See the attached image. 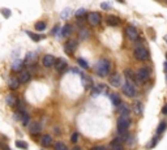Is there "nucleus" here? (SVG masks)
Wrapping results in <instances>:
<instances>
[{
	"instance_id": "1",
	"label": "nucleus",
	"mask_w": 167,
	"mask_h": 150,
	"mask_svg": "<svg viewBox=\"0 0 167 150\" xmlns=\"http://www.w3.org/2000/svg\"><path fill=\"white\" fill-rule=\"evenodd\" d=\"M110 71H111V63L107 59H99L95 64V73L99 77H106L108 76Z\"/></svg>"
},
{
	"instance_id": "2",
	"label": "nucleus",
	"mask_w": 167,
	"mask_h": 150,
	"mask_svg": "<svg viewBox=\"0 0 167 150\" xmlns=\"http://www.w3.org/2000/svg\"><path fill=\"white\" fill-rule=\"evenodd\" d=\"M134 76H136V81L138 84H145L150 77V69L146 67H143L134 73Z\"/></svg>"
},
{
	"instance_id": "3",
	"label": "nucleus",
	"mask_w": 167,
	"mask_h": 150,
	"mask_svg": "<svg viewBox=\"0 0 167 150\" xmlns=\"http://www.w3.org/2000/svg\"><path fill=\"white\" fill-rule=\"evenodd\" d=\"M129 127H131V119H129V116L120 115L119 119H118V131H119V133H124V132H127V129Z\"/></svg>"
},
{
	"instance_id": "4",
	"label": "nucleus",
	"mask_w": 167,
	"mask_h": 150,
	"mask_svg": "<svg viewBox=\"0 0 167 150\" xmlns=\"http://www.w3.org/2000/svg\"><path fill=\"white\" fill-rule=\"evenodd\" d=\"M133 55H134V58L137 60H140V62H145V60L149 59V51L145 47H143V46H138V47L134 48Z\"/></svg>"
},
{
	"instance_id": "5",
	"label": "nucleus",
	"mask_w": 167,
	"mask_h": 150,
	"mask_svg": "<svg viewBox=\"0 0 167 150\" xmlns=\"http://www.w3.org/2000/svg\"><path fill=\"white\" fill-rule=\"evenodd\" d=\"M123 93L129 98H133L134 95H136V86L133 85L132 81L127 80L123 84Z\"/></svg>"
},
{
	"instance_id": "6",
	"label": "nucleus",
	"mask_w": 167,
	"mask_h": 150,
	"mask_svg": "<svg viewBox=\"0 0 167 150\" xmlns=\"http://www.w3.org/2000/svg\"><path fill=\"white\" fill-rule=\"evenodd\" d=\"M88 22L91 25V26H97V25H99V22H101V15H99L98 12H90L88 13Z\"/></svg>"
},
{
	"instance_id": "7",
	"label": "nucleus",
	"mask_w": 167,
	"mask_h": 150,
	"mask_svg": "<svg viewBox=\"0 0 167 150\" xmlns=\"http://www.w3.org/2000/svg\"><path fill=\"white\" fill-rule=\"evenodd\" d=\"M76 47H77V42L73 41V39H71V41H68V42H65V43H64V50H65V52L68 53V55H73Z\"/></svg>"
},
{
	"instance_id": "8",
	"label": "nucleus",
	"mask_w": 167,
	"mask_h": 150,
	"mask_svg": "<svg viewBox=\"0 0 167 150\" xmlns=\"http://www.w3.org/2000/svg\"><path fill=\"white\" fill-rule=\"evenodd\" d=\"M125 34L127 37L131 39V41H137L138 39V31L134 26H128L125 29Z\"/></svg>"
},
{
	"instance_id": "9",
	"label": "nucleus",
	"mask_w": 167,
	"mask_h": 150,
	"mask_svg": "<svg viewBox=\"0 0 167 150\" xmlns=\"http://www.w3.org/2000/svg\"><path fill=\"white\" fill-rule=\"evenodd\" d=\"M110 85L114 88H119L122 85V76L119 73H114L110 76Z\"/></svg>"
},
{
	"instance_id": "10",
	"label": "nucleus",
	"mask_w": 167,
	"mask_h": 150,
	"mask_svg": "<svg viewBox=\"0 0 167 150\" xmlns=\"http://www.w3.org/2000/svg\"><path fill=\"white\" fill-rule=\"evenodd\" d=\"M29 131H30V134L37 136L38 133H41V132H42V124L38 123V121H34V123L30 124Z\"/></svg>"
},
{
	"instance_id": "11",
	"label": "nucleus",
	"mask_w": 167,
	"mask_h": 150,
	"mask_svg": "<svg viewBox=\"0 0 167 150\" xmlns=\"http://www.w3.org/2000/svg\"><path fill=\"white\" fill-rule=\"evenodd\" d=\"M55 69L58 71V72H63V71H65V68L68 67V64H67V60L64 59H58L55 60Z\"/></svg>"
},
{
	"instance_id": "12",
	"label": "nucleus",
	"mask_w": 167,
	"mask_h": 150,
	"mask_svg": "<svg viewBox=\"0 0 167 150\" xmlns=\"http://www.w3.org/2000/svg\"><path fill=\"white\" fill-rule=\"evenodd\" d=\"M42 64L46 67V68H50L55 64V58L52 55H45L43 59H42Z\"/></svg>"
},
{
	"instance_id": "13",
	"label": "nucleus",
	"mask_w": 167,
	"mask_h": 150,
	"mask_svg": "<svg viewBox=\"0 0 167 150\" xmlns=\"http://www.w3.org/2000/svg\"><path fill=\"white\" fill-rule=\"evenodd\" d=\"M106 22H107V25H110V26H118V25H120V19L116 16H108L107 19H106Z\"/></svg>"
},
{
	"instance_id": "14",
	"label": "nucleus",
	"mask_w": 167,
	"mask_h": 150,
	"mask_svg": "<svg viewBox=\"0 0 167 150\" xmlns=\"http://www.w3.org/2000/svg\"><path fill=\"white\" fill-rule=\"evenodd\" d=\"M30 78H31L30 73L27 72V71H22V72L20 73L19 80H20V82H21V84H26V82H29V81H30Z\"/></svg>"
},
{
	"instance_id": "15",
	"label": "nucleus",
	"mask_w": 167,
	"mask_h": 150,
	"mask_svg": "<svg viewBox=\"0 0 167 150\" xmlns=\"http://www.w3.org/2000/svg\"><path fill=\"white\" fill-rule=\"evenodd\" d=\"M8 86L9 89H12V90H16V89H19L20 86V80L19 78H15V77H10L8 80Z\"/></svg>"
},
{
	"instance_id": "16",
	"label": "nucleus",
	"mask_w": 167,
	"mask_h": 150,
	"mask_svg": "<svg viewBox=\"0 0 167 150\" xmlns=\"http://www.w3.org/2000/svg\"><path fill=\"white\" fill-rule=\"evenodd\" d=\"M71 31H72V26H71L69 24H67V25H64V26L62 27V30H60V35L64 37V38H67V37H69Z\"/></svg>"
},
{
	"instance_id": "17",
	"label": "nucleus",
	"mask_w": 167,
	"mask_h": 150,
	"mask_svg": "<svg viewBox=\"0 0 167 150\" xmlns=\"http://www.w3.org/2000/svg\"><path fill=\"white\" fill-rule=\"evenodd\" d=\"M5 102H7V105H8V106L13 107V106H16V103L19 102V101H17V98L13 94H8L5 97Z\"/></svg>"
},
{
	"instance_id": "18",
	"label": "nucleus",
	"mask_w": 167,
	"mask_h": 150,
	"mask_svg": "<svg viewBox=\"0 0 167 150\" xmlns=\"http://www.w3.org/2000/svg\"><path fill=\"white\" fill-rule=\"evenodd\" d=\"M41 144L43 145V146H50V145H52V137H51L50 134H43V136H42Z\"/></svg>"
},
{
	"instance_id": "19",
	"label": "nucleus",
	"mask_w": 167,
	"mask_h": 150,
	"mask_svg": "<svg viewBox=\"0 0 167 150\" xmlns=\"http://www.w3.org/2000/svg\"><path fill=\"white\" fill-rule=\"evenodd\" d=\"M26 34L29 35L34 42H39L42 39H45V35H42V34H35V33H31V31H26Z\"/></svg>"
},
{
	"instance_id": "20",
	"label": "nucleus",
	"mask_w": 167,
	"mask_h": 150,
	"mask_svg": "<svg viewBox=\"0 0 167 150\" xmlns=\"http://www.w3.org/2000/svg\"><path fill=\"white\" fill-rule=\"evenodd\" d=\"M22 65H24V60L17 59L16 62L12 64V69L15 71V72H19V71H21V68H22Z\"/></svg>"
},
{
	"instance_id": "21",
	"label": "nucleus",
	"mask_w": 167,
	"mask_h": 150,
	"mask_svg": "<svg viewBox=\"0 0 167 150\" xmlns=\"http://www.w3.org/2000/svg\"><path fill=\"white\" fill-rule=\"evenodd\" d=\"M111 150H124L123 145H122V141L120 140H114L111 142Z\"/></svg>"
},
{
	"instance_id": "22",
	"label": "nucleus",
	"mask_w": 167,
	"mask_h": 150,
	"mask_svg": "<svg viewBox=\"0 0 167 150\" xmlns=\"http://www.w3.org/2000/svg\"><path fill=\"white\" fill-rule=\"evenodd\" d=\"M110 98H111L114 106H120V105H122V99H120V97L118 94H111V95H110Z\"/></svg>"
},
{
	"instance_id": "23",
	"label": "nucleus",
	"mask_w": 167,
	"mask_h": 150,
	"mask_svg": "<svg viewBox=\"0 0 167 150\" xmlns=\"http://www.w3.org/2000/svg\"><path fill=\"white\" fill-rule=\"evenodd\" d=\"M166 128H167V123H166V121H161V123H159V125H158V128H157V136H161L163 132H165Z\"/></svg>"
},
{
	"instance_id": "24",
	"label": "nucleus",
	"mask_w": 167,
	"mask_h": 150,
	"mask_svg": "<svg viewBox=\"0 0 167 150\" xmlns=\"http://www.w3.org/2000/svg\"><path fill=\"white\" fill-rule=\"evenodd\" d=\"M34 29L37 31H43L46 29V22H43V21H38V22H35Z\"/></svg>"
},
{
	"instance_id": "25",
	"label": "nucleus",
	"mask_w": 167,
	"mask_h": 150,
	"mask_svg": "<svg viewBox=\"0 0 167 150\" xmlns=\"http://www.w3.org/2000/svg\"><path fill=\"white\" fill-rule=\"evenodd\" d=\"M119 112L120 115H125V116H129V108H128L127 106H124L123 103L119 106Z\"/></svg>"
},
{
	"instance_id": "26",
	"label": "nucleus",
	"mask_w": 167,
	"mask_h": 150,
	"mask_svg": "<svg viewBox=\"0 0 167 150\" xmlns=\"http://www.w3.org/2000/svg\"><path fill=\"white\" fill-rule=\"evenodd\" d=\"M133 111H134V114H137V115L143 114V105H141V102H136V103H134Z\"/></svg>"
},
{
	"instance_id": "27",
	"label": "nucleus",
	"mask_w": 167,
	"mask_h": 150,
	"mask_svg": "<svg viewBox=\"0 0 167 150\" xmlns=\"http://www.w3.org/2000/svg\"><path fill=\"white\" fill-rule=\"evenodd\" d=\"M29 120H30V117L26 112L21 114V123H22V125H27V124H29Z\"/></svg>"
},
{
	"instance_id": "28",
	"label": "nucleus",
	"mask_w": 167,
	"mask_h": 150,
	"mask_svg": "<svg viewBox=\"0 0 167 150\" xmlns=\"http://www.w3.org/2000/svg\"><path fill=\"white\" fill-rule=\"evenodd\" d=\"M54 148H55V150H68V148H67V145L64 144V142H62V141L56 142V144L54 145Z\"/></svg>"
},
{
	"instance_id": "29",
	"label": "nucleus",
	"mask_w": 167,
	"mask_h": 150,
	"mask_svg": "<svg viewBox=\"0 0 167 150\" xmlns=\"http://www.w3.org/2000/svg\"><path fill=\"white\" fill-rule=\"evenodd\" d=\"M16 146H17V148H20V149H24V150H26L27 148H29V145H27L26 144V142H25V141H16Z\"/></svg>"
},
{
	"instance_id": "30",
	"label": "nucleus",
	"mask_w": 167,
	"mask_h": 150,
	"mask_svg": "<svg viewBox=\"0 0 167 150\" xmlns=\"http://www.w3.org/2000/svg\"><path fill=\"white\" fill-rule=\"evenodd\" d=\"M69 15H71V9H69V8H67L65 10H64V12H62L60 17H62V19H64V20H67V19L69 17Z\"/></svg>"
},
{
	"instance_id": "31",
	"label": "nucleus",
	"mask_w": 167,
	"mask_h": 150,
	"mask_svg": "<svg viewBox=\"0 0 167 150\" xmlns=\"http://www.w3.org/2000/svg\"><path fill=\"white\" fill-rule=\"evenodd\" d=\"M79 64L84 68V69H88V68H89V64H88V62H86L85 59H81V58H80V59H79Z\"/></svg>"
},
{
	"instance_id": "32",
	"label": "nucleus",
	"mask_w": 167,
	"mask_h": 150,
	"mask_svg": "<svg viewBox=\"0 0 167 150\" xmlns=\"http://www.w3.org/2000/svg\"><path fill=\"white\" fill-rule=\"evenodd\" d=\"M85 13H86V9H85V8H80L76 13H74V15H76V17H79V19H80V17H81V16H84Z\"/></svg>"
},
{
	"instance_id": "33",
	"label": "nucleus",
	"mask_w": 167,
	"mask_h": 150,
	"mask_svg": "<svg viewBox=\"0 0 167 150\" xmlns=\"http://www.w3.org/2000/svg\"><path fill=\"white\" fill-rule=\"evenodd\" d=\"M77 140H79V134H77V133H73V134H72V137H71V141H72L73 144H76Z\"/></svg>"
},
{
	"instance_id": "34",
	"label": "nucleus",
	"mask_w": 167,
	"mask_h": 150,
	"mask_svg": "<svg viewBox=\"0 0 167 150\" xmlns=\"http://www.w3.org/2000/svg\"><path fill=\"white\" fill-rule=\"evenodd\" d=\"M101 7H102V9H110L111 8V4H108V3H102Z\"/></svg>"
},
{
	"instance_id": "35",
	"label": "nucleus",
	"mask_w": 167,
	"mask_h": 150,
	"mask_svg": "<svg viewBox=\"0 0 167 150\" xmlns=\"http://www.w3.org/2000/svg\"><path fill=\"white\" fill-rule=\"evenodd\" d=\"M1 12H3V15H4L5 17L10 16V10H8V9H1Z\"/></svg>"
},
{
	"instance_id": "36",
	"label": "nucleus",
	"mask_w": 167,
	"mask_h": 150,
	"mask_svg": "<svg viewBox=\"0 0 167 150\" xmlns=\"http://www.w3.org/2000/svg\"><path fill=\"white\" fill-rule=\"evenodd\" d=\"M0 150H10V149L5 144H1V142H0Z\"/></svg>"
},
{
	"instance_id": "37",
	"label": "nucleus",
	"mask_w": 167,
	"mask_h": 150,
	"mask_svg": "<svg viewBox=\"0 0 167 150\" xmlns=\"http://www.w3.org/2000/svg\"><path fill=\"white\" fill-rule=\"evenodd\" d=\"M91 150H107V149H106L105 146H94Z\"/></svg>"
},
{
	"instance_id": "38",
	"label": "nucleus",
	"mask_w": 167,
	"mask_h": 150,
	"mask_svg": "<svg viewBox=\"0 0 167 150\" xmlns=\"http://www.w3.org/2000/svg\"><path fill=\"white\" fill-rule=\"evenodd\" d=\"M162 112H163V114H165V115H167V105H166L165 107H163V110H162Z\"/></svg>"
},
{
	"instance_id": "39",
	"label": "nucleus",
	"mask_w": 167,
	"mask_h": 150,
	"mask_svg": "<svg viewBox=\"0 0 167 150\" xmlns=\"http://www.w3.org/2000/svg\"><path fill=\"white\" fill-rule=\"evenodd\" d=\"M72 150H82V149H81V148H79V146H74V148H73Z\"/></svg>"
},
{
	"instance_id": "40",
	"label": "nucleus",
	"mask_w": 167,
	"mask_h": 150,
	"mask_svg": "<svg viewBox=\"0 0 167 150\" xmlns=\"http://www.w3.org/2000/svg\"><path fill=\"white\" fill-rule=\"evenodd\" d=\"M118 1H120V3H124V0H118Z\"/></svg>"
},
{
	"instance_id": "41",
	"label": "nucleus",
	"mask_w": 167,
	"mask_h": 150,
	"mask_svg": "<svg viewBox=\"0 0 167 150\" xmlns=\"http://www.w3.org/2000/svg\"><path fill=\"white\" fill-rule=\"evenodd\" d=\"M165 41H166V42H167V35H166V37H165Z\"/></svg>"
},
{
	"instance_id": "42",
	"label": "nucleus",
	"mask_w": 167,
	"mask_h": 150,
	"mask_svg": "<svg viewBox=\"0 0 167 150\" xmlns=\"http://www.w3.org/2000/svg\"><path fill=\"white\" fill-rule=\"evenodd\" d=\"M166 72H167V63H166Z\"/></svg>"
},
{
	"instance_id": "43",
	"label": "nucleus",
	"mask_w": 167,
	"mask_h": 150,
	"mask_svg": "<svg viewBox=\"0 0 167 150\" xmlns=\"http://www.w3.org/2000/svg\"><path fill=\"white\" fill-rule=\"evenodd\" d=\"M166 60H167V53H166Z\"/></svg>"
},
{
	"instance_id": "44",
	"label": "nucleus",
	"mask_w": 167,
	"mask_h": 150,
	"mask_svg": "<svg viewBox=\"0 0 167 150\" xmlns=\"http://www.w3.org/2000/svg\"><path fill=\"white\" fill-rule=\"evenodd\" d=\"M166 1H167V0H166Z\"/></svg>"
}]
</instances>
